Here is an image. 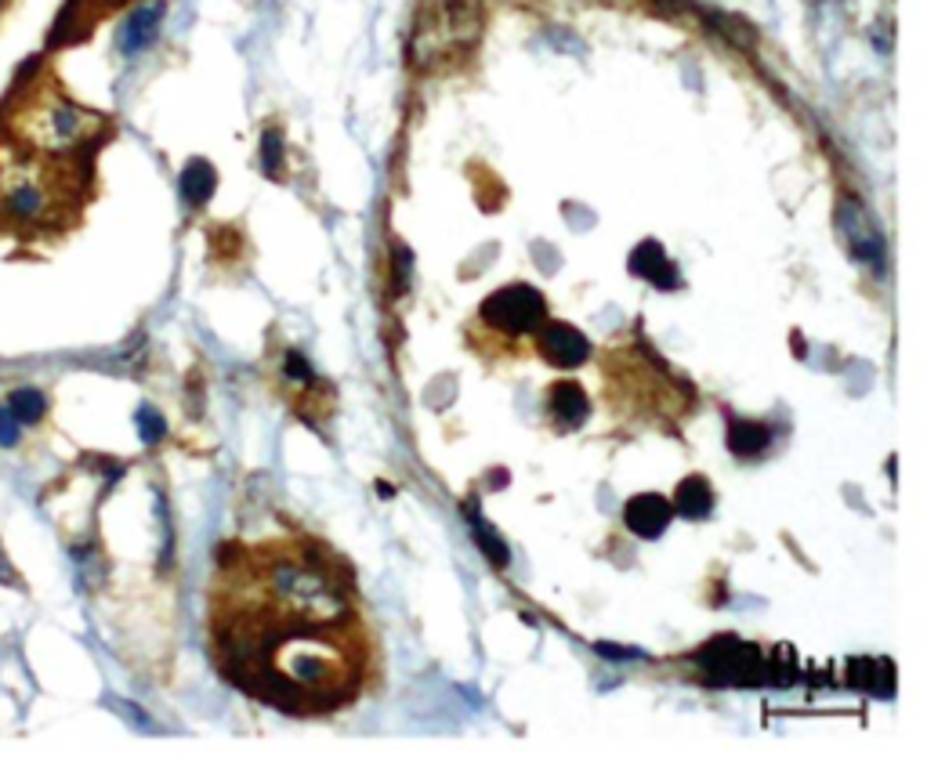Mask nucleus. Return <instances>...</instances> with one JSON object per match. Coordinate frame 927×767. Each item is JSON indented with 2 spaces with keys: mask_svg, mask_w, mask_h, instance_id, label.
I'll use <instances>...</instances> for the list:
<instances>
[{
  "mask_svg": "<svg viewBox=\"0 0 927 767\" xmlns=\"http://www.w3.org/2000/svg\"><path fill=\"white\" fill-rule=\"evenodd\" d=\"M207 637L232 688L290 717L352 706L377 663L352 565L308 536L225 544Z\"/></svg>",
  "mask_w": 927,
  "mask_h": 767,
  "instance_id": "obj_1",
  "label": "nucleus"
},
{
  "mask_svg": "<svg viewBox=\"0 0 927 767\" xmlns=\"http://www.w3.org/2000/svg\"><path fill=\"white\" fill-rule=\"evenodd\" d=\"M102 117L51 88H19V106L11 112V135L26 149L48 160L77 156L102 135Z\"/></svg>",
  "mask_w": 927,
  "mask_h": 767,
  "instance_id": "obj_2",
  "label": "nucleus"
},
{
  "mask_svg": "<svg viewBox=\"0 0 927 767\" xmlns=\"http://www.w3.org/2000/svg\"><path fill=\"white\" fill-rule=\"evenodd\" d=\"M66 192L59 175L30 156H0V221L16 229H48L62 218Z\"/></svg>",
  "mask_w": 927,
  "mask_h": 767,
  "instance_id": "obj_3",
  "label": "nucleus"
},
{
  "mask_svg": "<svg viewBox=\"0 0 927 767\" xmlns=\"http://www.w3.org/2000/svg\"><path fill=\"white\" fill-rule=\"evenodd\" d=\"M479 319L508 337H522V333H537L547 322V305L537 287H529V282H511V287L486 297L479 308Z\"/></svg>",
  "mask_w": 927,
  "mask_h": 767,
  "instance_id": "obj_4",
  "label": "nucleus"
},
{
  "mask_svg": "<svg viewBox=\"0 0 927 767\" xmlns=\"http://www.w3.org/2000/svg\"><path fill=\"white\" fill-rule=\"evenodd\" d=\"M540 355L558 369H576L591 359V340L566 322H551V326L544 322L540 326Z\"/></svg>",
  "mask_w": 927,
  "mask_h": 767,
  "instance_id": "obj_5",
  "label": "nucleus"
},
{
  "mask_svg": "<svg viewBox=\"0 0 927 767\" xmlns=\"http://www.w3.org/2000/svg\"><path fill=\"white\" fill-rule=\"evenodd\" d=\"M840 229H845L848 247L859 261H866V265L884 261V247H880V236L874 229V221L866 218V210L855 200H848L845 210H840Z\"/></svg>",
  "mask_w": 927,
  "mask_h": 767,
  "instance_id": "obj_6",
  "label": "nucleus"
},
{
  "mask_svg": "<svg viewBox=\"0 0 927 767\" xmlns=\"http://www.w3.org/2000/svg\"><path fill=\"white\" fill-rule=\"evenodd\" d=\"M670 518H674V507H670L659 492H641V496H635V500H630L627 510H624L627 529L635 532V536H641V539L664 536V529L670 525Z\"/></svg>",
  "mask_w": 927,
  "mask_h": 767,
  "instance_id": "obj_7",
  "label": "nucleus"
},
{
  "mask_svg": "<svg viewBox=\"0 0 927 767\" xmlns=\"http://www.w3.org/2000/svg\"><path fill=\"white\" fill-rule=\"evenodd\" d=\"M160 22H163V0H149V4H138L128 22H123L120 30V51L123 54H138L146 51L152 40L160 33Z\"/></svg>",
  "mask_w": 927,
  "mask_h": 767,
  "instance_id": "obj_8",
  "label": "nucleus"
},
{
  "mask_svg": "<svg viewBox=\"0 0 927 767\" xmlns=\"http://www.w3.org/2000/svg\"><path fill=\"white\" fill-rule=\"evenodd\" d=\"M630 272H635L638 279H645V282H652V287H659V290L678 287V268H674V261L667 258V250L659 243H652V239L630 253Z\"/></svg>",
  "mask_w": 927,
  "mask_h": 767,
  "instance_id": "obj_9",
  "label": "nucleus"
},
{
  "mask_svg": "<svg viewBox=\"0 0 927 767\" xmlns=\"http://www.w3.org/2000/svg\"><path fill=\"white\" fill-rule=\"evenodd\" d=\"M547 406H551L555 420L561 428H580V424L591 417V406H587V395L580 384L572 380H558L551 391H547Z\"/></svg>",
  "mask_w": 927,
  "mask_h": 767,
  "instance_id": "obj_10",
  "label": "nucleus"
},
{
  "mask_svg": "<svg viewBox=\"0 0 927 767\" xmlns=\"http://www.w3.org/2000/svg\"><path fill=\"white\" fill-rule=\"evenodd\" d=\"M178 189H181V200H186V207H203L210 196H215L218 189V175H215V163L210 160H189L186 170H181V178H178Z\"/></svg>",
  "mask_w": 927,
  "mask_h": 767,
  "instance_id": "obj_11",
  "label": "nucleus"
},
{
  "mask_svg": "<svg viewBox=\"0 0 927 767\" xmlns=\"http://www.w3.org/2000/svg\"><path fill=\"white\" fill-rule=\"evenodd\" d=\"M670 507L678 510V515L692 518V521L707 518L710 510H714V489H710V481H707L704 475L685 478L681 486H678V492H674V504H670Z\"/></svg>",
  "mask_w": 927,
  "mask_h": 767,
  "instance_id": "obj_12",
  "label": "nucleus"
},
{
  "mask_svg": "<svg viewBox=\"0 0 927 767\" xmlns=\"http://www.w3.org/2000/svg\"><path fill=\"white\" fill-rule=\"evenodd\" d=\"M771 442V428L768 424H757V420H732L728 424V449L736 452V457H757V452H765Z\"/></svg>",
  "mask_w": 927,
  "mask_h": 767,
  "instance_id": "obj_13",
  "label": "nucleus"
},
{
  "mask_svg": "<svg viewBox=\"0 0 927 767\" xmlns=\"http://www.w3.org/2000/svg\"><path fill=\"white\" fill-rule=\"evenodd\" d=\"M4 406L11 409V417H16L19 424H40L48 414V395L40 388H16L8 395Z\"/></svg>",
  "mask_w": 927,
  "mask_h": 767,
  "instance_id": "obj_14",
  "label": "nucleus"
},
{
  "mask_svg": "<svg viewBox=\"0 0 927 767\" xmlns=\"http://www.w3.org/2000/svg\"><path fill=\"white\" fill-rule=\"evenodd\" d=\"M471 529H475V536H479V544H482V550H486L489 561H494L497 568L508 565V547H504V539H500L497 532L486 529V521H482V515H479L475 507H471Z\"/></svg>",
  "mask_w": 927,
  "mask_h": 767,
  "instance_id": "obj_15",
  "label": "nucleus"
},
{
  "mask_svg": "<svg viewBox=\"0 0 927 767\" xmlns=\"http://www.w3.org/2000/svg\"><path fill=\"white\" fill-rule=\"evenodd\" d=\"M134 420H138V431H142V442H149V446H157L160 438L167 435V420H163L152 406H142V409H138V417H134Z\"/></svg>",
  "mask_w": 927,
  "mask_h": 767,
  "instance_id": "obj_16",
  "label": "nucleus"
},
{
  "mask_svg": "<svg viewBox=\"0 0 927 767\" xmlns=\"http://www.w3.org/2000/svg\"><path fill=\"white\" fill-rule=\"evenodd\" d=\"M279 163H283V138H279V131H265V138H261V167L276 178L279 175Z\"/></svg>",
  "mask_w": 927,
  "mask_h": 767,
  "instance_id": "obj_17",
  "label": "nucleus"
},
{
  "mask_svg": "<svg viewBox=\"0 0 927 767\" xmlns=\"http://www.w3.org/2000/svg\"><path fill=\"white\" fill-rule=\"evenodd\" d=\"M19 438H22V424L11 417V409L8 406H0V446H19Z\"/></svg>",
  "mask_w": 927,
  "mask_h": 767,
  "instance_id": "obj_18",
  "label": "nucleus"
},
{
  "mask_svg": "<svg viewBox=\"0 0 927 767\" xmlns=\"http://www.w3.org/2000/svg\"><path fill=\"white\" fill-rule=\"evenodd\" d=\"M4 4H8V0H0V8H4Z\"/></svg>",
  "mask_w": 927,
  "mask_h": 767,
  "instance_id": "obj_19",
  "label": "nucleus"
}]
</instances>
